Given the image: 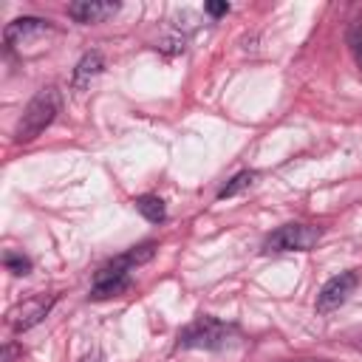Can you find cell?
Masks as SVG:
<instances>
[{"mask_svg":"<svg viewBox=\"0 0 362 362\" xmlns=\"http://www.w3.org/2000/svg\"><path fill=\"white\" fill-rule=\"evenodd\" d=\"M133 204H136L139 215L144 221H150V223H161L167 218V206H164V201L158 195H139Z\"/></svg>","mask_w":362,"mask_h":362,"instance_id":"obj_10","label":"cell"},{"mask_svg":"<svg viewBox=\"0 0 362 362\" xmlns=\"http://www.w3.org/2000/svg\"><path fill=\"white\" fill-rule=\"evenodd\" d=\"M51 31V23L42 20V17H20L14 23L6 25L3 31V42H6V51H14V48H23V42L34 40V37H42Z\"/></svg>","mask_w":362,"mask_h":362,"instance_id":"obj_6","label":"cell"},{"mask_svg":"<svg viewBox=\"0 0 362 362\" xmlns=\"http://www.w3.org/2000/svg\"><path fill=\"white\" fill-rule=\"evenodd\" d=\"M59 107H62V96H59V90H57L54 85L40 88V90L28 99V105H25L20 122H17L14 141H17V144H28V141H34V139H37V136L57 119Z\"/></svg>","mask_w":362,"mask_h":362,"instance_id":"obj_2","label":"cell"},{"mask_svg":"<svg viewBox=\"0 0 362 362\" xmlns=\"http://www.w3.org/2000/svg\"><path fill=\"white\" fill-rule=\"evenodd\" d=\"M3 266H6L11 274H17V277H23V274L31 272V260H28L25 255H20V252H6V255H3Z\"/></svg>","mask_w":362,"mask_h":362,"instance_id":"obj_13","label":"cell"},{"mask_svg":"<svg viewBox=\"0 0 362 362\" xmlns=\"http://www.w3.org/2000/svg\"><path fill=\"white\" fill-rule=\"evenodd\" d=\"M57 303V297H34V300H25L23 305H17L11 311V328L14 331H28L34 328L37 322H42V317L51 311V305Z\"/></svg>","mask_w":362,"mask_h":362,"instance_id":"obj_7","label":"cell"},{"mask_svg":"<svg viewBox=\"0 0 362 362\" xmlns=\"http://www.w3.org/2000/svg\"><path fill=\"white\" fill-rule=\"evenodd\" d=\"M204 11H206L209 17H223V14L229 11V3H206Z\"/></svg>","mask_w":362,"mask_h":362,"instance_id":"obj_14","label":"cell"},{"mask_svg":"<svg viewBox=\"0 0 362 362\" xmlns=\"http://www.w3.org/2000/svg\"><path fill=\"white\" fill-rule=\"evenodd\" d=\"M356 286H359V274H356V272H339V274H334V277L320 288V294H317V311L325 314V311L339 308V305L354 294Z\"/></svg>","mask_w":362,"mask_h":362,"instance_id":"obj_5","label":"cell"},{"mask_svg":"<svg viewBox=\"0 0 362 362\" xmlns=\"http://www.w3.org/2000/svg\"><path fill=\"white\" fill-rule=\"evenodd\" d=\"M257 178V173L255 170H240L238 175H232L221 189H218V201H223V198H235L238 192H243L246 187H252V181Z\"/></svg>","mask_w":362,"mask_h":362,"instance_id":"obj_11","label":"cell"},{"mask_svg":"<svg viewBox=\"0 0 362 362\" xmlns=\"http://www.w3.org/2000/svg\"><path fill=\"white\" fill-rule=\"evenodd\" d=\"M345 42H348V48H351V54H354V62L362 68V23H359V20H354V23L348 25Z\"/></svg>","mask_w":362,"mask_h":362,"instance_id":"obj_12","label":"cell"},{"mask_svg":"<svg viewBox=\"0 0 362 362\" xmlns=\"http://www.w3.org/2000/svg\"><path fill=\"white\" fill-rule=\"evenodd\" d=\"M68 17L74 23H82V25H93V23H102L107 17H113L119 11V3H102V0H76L71 3L68 8Z\"/></svg>","mask_w":362,"mask_h":362,"instance_id":"obj_8","label":"cell"},{"mask_svg":"<svg viewBox=\"0 0 362 362\" xmlns=\"http://www.w3.org/2000/svg\"><path fill=\"white\" fill-rule=\"evenodd\" d=\"M235 328L221 322L218 317H198L195 322H189L181 334H178V348H204V351H221L232 342Z\"/></svg>","mask_w":362,"mask_h":362,"instance_id":"obj_3","label":"cell"},{"mask_svg":"<svg viewBox=\"0 0 362 362\" xmlns=\"http://www.w3.org/2000/svg\"><path fill=\"white\" fill-rule=\"evenodd\" d=\"M102 68H105V57H102L99 51H88V54H82V59H79L76 68H74V85H76V88L88 85Z\"/></svg>","mask_w":362,"mask_h":362,"instance_id":"obj_9","label":"cell"},{"mask_svg":"<svg viewBox=\"0 0 362 362\" xmlns=\"http://www.w3.org/2000/svg\"><path fill=\"white\" fill-rule=\"evenodd\" d=\"M320 238H322V229L320 226H311V223H286V226L274 229L263 240V252H308L311 246H317Z\"/></svg>","mask_w":362,"mask_h":362,"instance_id":"obj_4","label":"cell"},{"mask_svg":"<svg viewBox=\"0 0 362 362\" xmlns=\"http://www.w3.org/2000/svg\"><path fill=\"white\" fill-rule=\"evenodd\" d=\"M153 255H156V243H150V240H147V243H139V246H133V249H127L124 255H119L116 260H110L107 266H102V269L96 272L90 294H93L96 300H102V297H113V294L127 291V288H130V272H133L136 266L147 263Z\"/></svg>","mask_w":362,"mask_h":362,"instance_id":"obj_1","label":"cell"}]
</instances>
